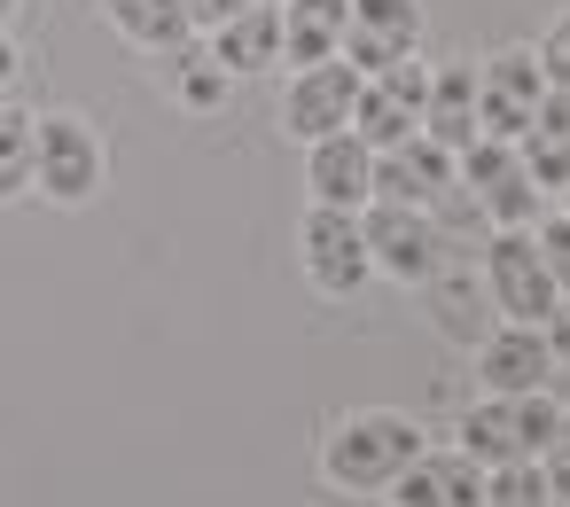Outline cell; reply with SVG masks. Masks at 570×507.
I'll return each instance as SVG.
<instances>
[{
	"label": "cell",
	"mask_w": 570,
	"mask_h": 507,
	"mask_svg": "<svg viewBox=\"0 0 570 507\" xmlns=\"http://www.w3.org/2000/svg\"><path fill=\"white\" fill-rule=\"evenodd\" d=\"M422 453V429L406 414H352L328 445H321V468L336 491H391V476Z\"/></svg>",
	"instance_id": "6da1fadb"
},
{
	"label": "cell",
	"mask_w": 570,
	"mask_h": 507,
	"mask_svg": "<svg viewBox=\"0 0 570 507\" xmlns=\"http://www.w3.org/2000/svg\"><path fill=\"white\" fill-rule=\"evenodd\" d=\"M562 429V406L547 390H515V398H476L461 414V453L476 468H508V460H539V445Z\"/></svg>",
	"instance_id": "7a4b0ae2"
},
{
	"label": "cell",
	"mask_w": 570,
	"mask_h": 507,
	"mask_svg": "<svg viewBox=\"0 0 570 507\" xmlns=\"http://www.w3.org/2000/svg\"><path fill=\"white\" fill-rule=\"evenodd\" d=\"M102 172H110V157H102V133L87 118H71V110L32 118V180L48 203H87L102 188Z\"/></svg>",
	"instance_id": "3957f363"
},
{
	"label": "cell",
	"mask_w": 570,
	"mask_h": 507,
	"mask_svg": "<svg viewBox=\"0 0 570 507\" xmlns=\"http://www.w3.org/2000/svg\"><path fill=\"white\" fill-rule=\"evenodd\" d=\"M484 289H492V305H500L515 328H547V320L562 312V297H554V281H547V266H539L531 227H500V235H492V250H484Z\"/></svg>",
	"instance_id": "277c9868"
},
{
	"label": "cell",
	"mask_w": 570,
	"mask_h": 507,
	"mask_svg": "<svg viewBox=\"0 0 570 507\" xmlns=\"http://www.w3.org/2000/svg\"><path fill=\"white\" fill-rule=\"evenodd\" d=\"M422 95H430V71L406 56V63L360 79V95H352V126H344V133H360L367 149H399V141L422 133Z\"/></svg>",
	"instance_id": "5b68a950"
},
{
	"label": "cell",
	"mask_w": 570,
	"mask_h": 507,
	"mask_svg": "<svg viewBox=\"0 0 570 507\" xmlns=\"http://www.w3.org/2000/svg\"><path fill=\"white\" fill-rule=\"evenodd\" d=\"M414 40H422V0H344V40H336V56H344L360 79L406 63Z\"/></svg>",
	"instance_id": "8992f818"
},
{
	"label": "cell",
	"mask_w": 570,
	"mask_h": 507,
	"mask_svg": "<svg viewBox=\"0 0 570 507\" xmlns=\"http://www.w3.org/2000/svg\"><path fill=\"white\" fill-rule=\"evenodd\" d=\"M539 95H547L539 56H531V48H500L492 63H476V133H484V141H523Z\"/></svg>",
	"instance_id": "52a82bcc"
},
{
	"label": "cell",
	"mask_w": 570,
	"mask_h": 507,
	"mask_svg": "<svg viewBox=\"0 0 570 507\" xmlns=\"http://www.w3.org/2000/svg\"><path fill=\"white\" fill-rule=\"evenodd\" d=\"M453 165H461V180H469V196H476V211H484L492 227H531V219H539V188H531L515 141H484V133H476Z\"/></svg>",
	"instance_id": "ba28073f"
},
{
	"label": "cell",
	"mask_w": 570,
	"mask_h": 507,
	"mask_svg": "<svg viewBox=\"0 0 570 507\" xmlns=\"http://www.w3.org/2000/svg\"><path fill=\"white\" fill-rule=\"evenodd\" d=\"M352 95H360V71H352L344 56L289 71V95H282L289 141H328V133H344V126H352Z\"/></svg>",
	"instance_id": "9c48e42d"
},
{
	"label": "cell",
	"mask_w": 570,
	"mask_h": 507,
	"mask_svg": "<svg viewBox=\"0 0 570 507\" xmlns=\"http://www.w3.org/2000/svg\"><path fill=\"white\" fill-rule=\"evenodd\" d=\"M360 242H367V266L391 274V281H430L438 274V235L406 203H360Z\"/></svg>",
	"instance_id": "30bf717a"
},
{
	"label": "cell",
	"mask_w": 570,
	"mask_h": 507,
	"mask_svg": "<svg viewBox=\"0 0 570 507\" xmlns=\"http://www.w3.org/2000/svg\"><path fill=\"white\" fill-rule=\"evenodd\" d=\"M297 242H305V274H313L321 297H352V289L375 274V266H367V242H360V211L313 203L305 227H297Z\"/></svg>",
	"instance_id": "8fae6325"
},
{
	"label": "cell",
	"mask_w": 570,
	"mask_h": 507,
	"mask_svg": "<svg viewBox=\"0 0 570 507\" xmlns=\"http://www.w3.org/2000/svg\"><path fill=\"white\" fill-rule=\"evenodd\" d=\"M453 180V157L430 149L422 133L399 141V149H375V180H367V203H406V211H430Z\"/></svg>",
	"instance_id": "7c38bea8"
},
{
	"label": "cell",
	"mask_w": 570,
	"mask_h": 507,
	"mask_svg": "<svg viewBox=\"0 0 570 507\" xmlns=\"http://www.w3.org/2000/svg\"><path fill=\"white\" fill-rule=\"evenodd\" d=\"M391 507H484V468L469 453H414L391 476Z\"/></svg>",
	"instance_id": "4fadbf2b"
},
{
	"label": "cell",
	"mask_w": 570,
	"mask_h": 507,
	"mask_svg": "<svg viewBox=\"0 0 570 507\" xmlns=\"http://www.w3.org/2000/svg\"><path fill=\"white\" fill-rule=\"evenodd\" d=\"M367 180H375V149H367L360 133L305 141V188H313V203H328V211H360V203H367Z\"/></svg>",
	"instance_id": "5bb4252c"
},
{
	"label": "cell",
	"mask_w": 570,
	"mask_h": 507,
	"mask_svg": "<svg viewBox=\"0 0 570 507\" xmlns=\"http://www.w3.org/2000/svg\"><path fill=\"white\" fill-rule=\"evenodd\" d=\"M476 375H484V390L492 398H515V390H547V375H554V344H547V328H500V336H484L476 344Z\"/></svg>",
	"instance_id": "9a60e30c"
},
{
	"label": "cell",
	"mask_w": 570,
	"mask_h": 507,
	"mask_svg": "<svg viewBox=\"0 0 570 507\" xmlns=\"http://www.w3.org/2000/svg\"><path fill=\"white\" fill-rule=\"evenodd\" d=\"M212 63H219L227 79H250V71H274V63H282V9H274V0H258V9L227 17V24L212 32Z\"/></svg>",
	"instance_id": "2e32d148"
},
{
	"label": "cell",
	"mask_w": 570,
	"mask_h": 507,
	"mask_svg": "<svg viewBox=\"0 0 570 507\" xmlns=\"http://www.w3.org/2000/svg\"><path fill=\"white\" fill-rule=\"evenodd\" d=\"M422 141L445 149V157H461L476 141V71L469 63H453V71L430 79V95H422Z\"/></svg>",
	"instance_id": "e0dca14e"
},
{
	"label": "cell",
	"mask_w": 570,
	"mask_h": 507,
	"mask_svg": "<svg viewBox=\"0 0 570 507\" xmlns=\"http://www.w3.org/2000/svg\"><path fill=\"white\" fill-rule=\"evenodd\" d=\"M515 157H523L531 188H562V180H570V95H562V87L539 95V110H531V126H523V141H515Z\"/></svg>",
	"instance_id": "ac0fdd59"
},
{
	"label": "cell",
	"mask_w": 570,
	"mask_h": 507,
	"mask_svg": "<svg viewBox=\"0 0 570 507\" xmlns=\"http://www.w3.org/2000/svg\"><path fill=\"white\" fill-rule=\"evenodd\" d=\"M102 17L118 24V40L149 48V56H173V48H188V40H196L188 0H102Z\"/></svg>",
	"instance_id": "d6986e66"
},
{
	"label": "cell",
	"mask_w": 570,
	"mask_h": 507,
	"mask_svg": "<svg viewBox=\"0 0 570 507\" xmlns=\"http://www.w3.org/2000/svg\"><path fill=\"white\" fill-rule=\"evenodd\" d=\"M282 9V63H328L344 40V0H274Z\"/></svg>",
	"instance_id": "ffe728a7"
},
{
	"label": "cell",
	"mask_w": 570,
	"mask_h": 507,
	"mask_svg": "<svg viewBox=\"0 0 570 507\" xmlns=\"http://www.w3.org/2000/svg\"><path fill=\"white\" fill-rule=\"evenodd\" d=\"M165 71H173V87H180V102H188V110L227 102V71L212 63V48H173V56H165Z\"/></svg>",
	"instance_id": "44dd1931"
},
{
	"label": "cell",
	"mask_w": 570,
	"mask_h": 507,
	"mask_svg": "<svg viewBox=\"0 0 570 507\" xmlns=\"http://www.w3.org/2000/svg\"><path fill=\"white\" fill-rule=\"evenodd\" d=\"M32 188V118L0 102V203H17Z\"/></svg>",
	"instance_id": "7402d4cb"
},
{
	"label": "cell",
	"mask_w": 570,
	"mask_h": 507,
	"mask_svg": "<svg viewBox=\"0 0 570 507\" xmlns=\"http://www.w3.org/2000/svg\"><path fill=\"white\" fill-rule=\"evenodd\" d=\"M484 507H554V499H547V476H539V460L484 468Z\"/></svg>",
	"instance_id": "603a6c76"
},
{
	"label": "cell",
	"mask_w": 570,
	"mask_h": 507,
	"mask_svg": "<svg viewBox=\"0 0 570 507\" xmlns=\"http://www.w3.org/2000/svg\"><path fill=\"white\" fill-rule=\"evenodd\" d=\"M539 266H547V281H554V297H570V219H547L539 235Z\"/></svg>",
	"instance_id": "cb8c5ba5"
},
{
	"label": "cell",
	"mask_w": 570,
	"mask_h": 507,
	"mask_svg": "<svg viewBox=\"0 0 570 507\" xmlns=\"http://www.w3.org/2000/svg\"><path fill=\"white\" fill-rule=\"evenodd\" d=\"M539 476H547V499H554V507H570V421L539 445Z\"/></svg>",
	"instance_id": "d4e9b609"
},
{
	"label": "cell",
	"mask_w": 570,
	"mask_h": 507,
	"mask_svg": "<svg viewBox=\"0 0 570 507\" xmlns=\"http://www.w3.org/2000/svg\"><path fill=\"white\" fill-rule=\"evenodd\" d=\"M539 79L570 95V9H562V17L547 24V40H539Z\"/></svg>",
	"instance_id": "484cf974"
},
{
	"label": "cell",
	"mask_w": 570,
	"mask_h": 507,
	"mask_svg": "<svg viewBox=\"0 0 570 507\" xmlns=\"http://www.w3.org/2000/svg\"><path fill=\"white\" fill-rule=\"evenodd\" d=\"M243 9H258V0H188V24H196V32H219V24L243 17Z\"/></svg>",
	"instance_id": "4316f807"
},
{
	"label": "cell",
	"mask_w": 570,
	"mask_h": 507,
	"mask_svg": "<svg viewBox=\"0 0 570 507\" xmlns=\"http://www.w3.org/2000/svg\"><path fill=\"white\" fill-rule=\"evenodd\" d=\"M9 79H17V40L0 32V87H9Z\"/></svg>",
	"instance_id": "83f0119b"
},
{
	"label": "cell",
	"mask_w": 570,
	"mask_h": 507,
	"mask_svg": "<svg viewBox=\"0 0 570 507\" xmlns=\"http://www.w3.org/2000/svg\"><path fill=\"white\" fill-rule=\"evenodd\" d=\"M562 219H570V180H562Z\"/></svg>",
	"instance_id": "f1b7e54d"
},
{
	"label": "cell",
	"mask_w": 570,
	"mask_h": 507,
	"mask_svg": "<svg viewBox=\"0 0 570 507\" xmlns=\"http://www.w3.org/2000/svg\"><path fill=\"white\" fill-rule=\"evenodd\" d=\"M9 9H17V0H0V17H9Z\"/></svg>",
	"instance_id": "f546056e"
}]
</instances>
